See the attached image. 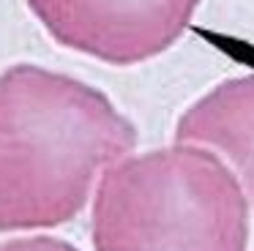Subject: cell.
I'll return each mask as SVG.
<instances>
[{
	"label": "cell",
	"instance_id": "6da1fadb",
	"mask_svg": "<svg viewBox=\"0 0 254 251\" xmlns=\"http://www.w3.org/2000/svg\"><path fill=\"white\" fill-rule=\"evenodd\" d=\"M134 147L137 126L99 87L36 63L3 68L0 232L68 224Z\"/></svg>",
	"mask_w": 254,
	"mask_h": 251
},
{
	"label": "cell",
	"instance_id": "7a4b0ae2",
	"mask_svg": "<svg viewBox=\"0 0 254 251\" xmlns=\"http://www.w3.org/2000/svg\"><path fill=\"white\" fill-rule=\"evenodd\" d=\"M249 199L219 150L178 142L104 169L90 210L93 251H249Z\"/></svg>",
	"mask_w": 254,
	"mask_h": 251
},
{
	"label": "cell",
	"instance_id": "3957f363",
	"mask_svg": "<svg viewBox=\"0 0 254 251\" xmlns=\"http://www.w3.org/2000/svg\"><path fill=\"white\" fill-rule=\"evenodd\" d=\"M63 49L128 68L164 55L189 30L202 0H25Z\"/></svg>",
	"mask_w": 254,
	"mask_h": 251
},
{
	"label": "cell",
	"instance_id": "277c9868",
	"mask_svg": "<svg viewBox=\"0 0 254 251\" xmlns=\"http://www.w3.org/2000/svg\"><path fill=\"white\" fill-rule=\"evenodd\" d=\"M175 139L219 150L254 205V74L230 76L189 104L175 123Z\"/></svg>",
	"mask_w": 254,
	"mask_h": 251
},
{
	"label": "cell",
	"instance_id": "5b68a950",
	"mask_svg": "<svg viewBox=\"0 0 254 251\" xmlns=\"http://www.w3.org/2000/svg\"><path fill=\"white\" fill-rule=\"evenodd\" d=\"M0 251H79L63 238L52 235H25V238L0 240Z\"/></svg>",
	"mask_w": 254,
	"mask_h": 251
}]
</instances>
